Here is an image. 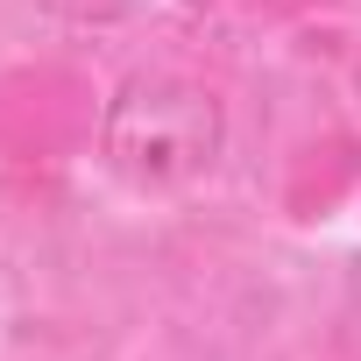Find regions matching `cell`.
<instances>
[{
  "mask_svg": "<svg viewBox=\"0 0 361 361\" xmlns=\"http://www.w3.org/2000/svg\"><path fill=\"white\" fill-rule=\"evenodd\" d=\"M227 142V114L199 78L177 71H135L114 85L106 114H99V156L142 192H170L192 185L220 163Z\"/></svg>",
  "mask_w": 361,
  "mask_h": 361,
  "instance_id": "6da1fadb",
  "label": "cell"
}]
</instances>
